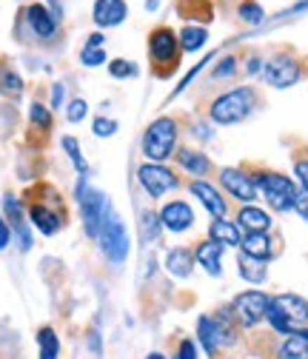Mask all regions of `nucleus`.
I'll return each instance as SVG.
<instances>
[{
	"mask_svg": "<svg viewBox=\"0 0 308 359\" xmlns=\"http://www.w3.org/2000/svg\"><path fill=\"white\" fill-rule=\"evenodd\" d=\"M192 194L200 197V203L206 205V211H208L211 217H217V219H223V217H226V203H223V197H220L208 183H203V180L192 183Z\"/></svg>",
	"mask_w": 308,
	"mask_h": 359,
	"instance_id": "obj_15",
	"label": "nucleus"
},
{
	"mask_svg": "<svg viewBox=\"0 0 308 359\" xmlns=\"http://www.w3.org/2000/svg\"><path fill=\"white\" fill-rule=\"evenodd\" d=\"M178 160H180V165L183 168H189L192 174H206L208 168H211V163H208V157H203V154H197V151H180L178 154Z\"/></svg>",
	"mask_w": 308,
	"mask_h": 359,
	"instance_id": "obj_27",
	"label": "nucleus"
},
{
	"mask_svg": "<svg viewBox=\"0 0 308 359\" xmlns=\"http://www.w3.org/2000/svg\"><path fill=\"white\" fill-rule=\"evenodd\" d=\"M92 131L98 134V137H112V134L117 131V123H114V120H109V117H98V120H95V126H92Z\"/></svg>",
	"mask_w": 308,
	"mask_h": 359,
	"instance_id": "obj_33",
	"label": "nucleus"
},
{
	"mask_svg": "<svg viewBox=\"0 0 308 359\" xmlns=\"http://www.w3.org/2000/svg\"><path fill=\"white\" fill-rule=\"evenodd\" d=\"M29 117H32V123L40 126V128H49V126H52V114H49V109H46V106H40V103H32Z\"/></svg>",
	"mask_w": 308,
	"mask_h": 359,
	"instance_id": "obj_31",
	"label": "nucleus"
},
{
	"mask_svg": "<svg viewBox=\"0 0 308 359\" xmlns=\"http://www.w3.org/2000/svg\"><path fill=\"white\" fill-rule=\"evenodd\" d=\"M248 72H251V74H254V72H260V60H257V57H251V60H248Z\"/></svg>",
	"mask_w": 308,
	"mask_h": 359,
	"instance_id": "obj_45",
	"label": "nucleus"
},
{
	"mask_svg": "<svg viewBox=\"0 0 308 359\" xmlns=\"http://www.w3.org/2000/svg\"><path fill=\"white\" fill-rule=\"evenodd\" d=\"M37 345H40V359H58L60 353V342H58V334L52 328H40L37 334Z\"/></svg>",
	"mask_w": 308,
	"mask_h": 359,
	"instance_id": "obj_24",
	"label": "nucleus"
},
{
	"mask_svg": "<svg viewBox=\"0 0 308 359\" xmlns=\"http://www.w3.org/2000/svg\"><path fill=\"white\" fill-rule=\"evenodd\" d=\"M237 226H243L248 234H266L269 226H272V219H269L266 211H260V208H254V205H246V208L240 211V217H237Z\"/></svg>",
	"mask_w": 308,
	"mask_h": 359,
	"instance_id": "obj_16",
	"label": "nucleus"
},
{
	"mask_svg": "<svg viewBox=\"0 0 308 359\" xmlns=\"http://www.w3.org/2000/svg\"><path fill=\"white\" fill-rule=\"evenodd\" d=\"M77 197H80V208H83V226H86V234L89 237H98L100 234V226H103V217L106 211L112 208V203L95 191V189H86L83 183L77 186Z\"/></svg>",
	"mask_w": 308,
	"mask_h": 359,
	"instance_id": "obj_6",
	"label": "nucleus"
},
{
	"mask_svg": "<svg viewBox=\"0 0 308 359\" xmlns=\"http://www.w3.org/2000/svg\"><path fill=\"white\" fill-rule=\"evenodd\" d=\"M174 140H178V123L171 117H157L143 134V154L152 163H160L171 154Z\"/></svg>",
	"mask_w": 308,
	"mask_h": 359,
	"instance_id": "obj_3",
	"label": "nucleus"
},
{
	"mask_svg": "<svg viewBox=\"0 0 308 359\" xmlns=\"http://www.w3.org/2000/svg\"><path fill=\"white\" fill-rule=\"evenodd\" d=\"M234 72V57H226L223 63H220V69L214 72V77H229Z\"/></svg>",
	"mask_w": 308,
	"mask_h": 359,
	"instance_id": "obj_39",
	"label": "nucleus"
},
{
	"mask_svg": "<svg viewBox=\"0 0 308 359\" xmlns=\"http://www.w3.org/2000/svg\"><path fill=\"white\" fill-rule=\"evenodd\" d=\"M174 359H197V351H194V342H183L180 345V351H178V356H174Z\"/></svg>",
	"mask_w": 308,
	"mask_h": 359,
	"instance_id": "obj_38",
	"label": "nucleus"
},
{
	"mask_svg": "<svg viewBox=\"0 0 308 359\" xmlns=\"http://www.w3.org/2000/svg\"><path fill=\"white\" fill-rule=\"evenodd\" d=\"M280 359H308V328L291 331L280 345Z\"/></svg>",
	"mask_w": 308,
	"mask_h": 359,
	"instance_id": "obj_17",
	"label": "nucleus"
},
{
	"mask_svg": "<svg viewBox=\"0 0 308 359\" xmlns=\"http://www.w3.org/2000/svg\"><path fill=\"white\" fill-rule=\"evenodd\" d=\"M240 274L248 283H262V280H266V268H262V259H254L248 254H240Z\"/></svg>",
	"mask_w": 308,
	"mask_h": 359,
	"instance_id": "obj_25",
	"label": "nucleus"
},
{
	"mask_svg": "<svg viewBox=\"0 0 308 359\" xmlns=\"http://www.w3.org/2000/svg\"><path fill=\"white\" fill-rule=\"evenodd\" d=\"M9 237H12V231H9V226L4 219H0V251H4L6 245H9Z\"/></svg>",
	"mask_w": 308,
	"mask_h": 359,
	"instance_id": "obj_40",
	"label": "nucleus"
},
{
	"mask_svg": "<svg viewBox=\"0 0 308 359\" xmlns=\"http://www.w3.org/2000/svg\"><path fill=\"white\" fill-rule=\"evenodd\" d=\"M32 222H34V226L43 231V234H55L58 229H60V214L58 211H49L46 205H32Z\"/></svg>",
	"mask_w": 308,
	"mask_h": 359,
	"instance_id": "obj_21",
	"label": "nucleus"
},
{
	"mask_svg": "<svg viewBox=\"0 0 308 359\" xmlns=\"http://www.w3.org/2000/svg\"><path fill=\"white\" fill-rule=\"evenodd\" d=\"M192 254L186 251V248H174L171 254H168V259H166V268H168V271L174 274V277H189L192 274Z\"/></svg>",
	"mask_w": 308,
	"mask_h": 359,
	"instance_id": "obj_23",
	"label": "nucleus"
},
{
	"mask_svg": "<svg viewBox=\"0 0 308 359\" xmlns=\"http://www.w3.org/2000/svg\"><path fill=\"white\" fill-rule=\"evenodd\" d=\"M160 222L166 229H171V231H186L192 222H194V214H192V208L186 205V203H168L163 211H160Z\"/></svg>",
	"mask_w": 308,
	"mask_h": 359,
	"instance_id": "obj_13",
	"label": "nucleus"
},
{
	"mask_svg": "<svg viewBox=\"0 0 308 359\" xmlns=\"http://www.w3.org/2000/svg\"><path fill=\"white\" fill-rule=\"evenodd\" d=\"M26 18H29L34 34H40V37H52V34L58 32V20L46 12V6H40V4L29 6V9H26Z\"/></svg>",
	"mask_w": 308,
	"mask_h": 359,
	"instance_id": "obj_18",
	"label": "nucleus"
},
{
	"mask_svg": "<svg viewBox=\"0 0 308 359\" xmlns=\"http://www.w3.org/2000/svg\"><path fill=\"white\" fill-rule=\"evenodd\" d=\"M208 237L214 243H220V245H240L243 243L240 240V229L232 226V222H226V219H214L211 229H208Z\"/></svg>",
	"mask_w": 308,
	"mask_h": 359,
	"instance_id": "obj_20",
	"label": "nucleus"
},
{
	"mask_svg": "<svg viewBox=\"0 0 308 359\" xmlns=\"http://www.w3.org/2000/svg\"><path fill=\"white\" fill-rule=\"evenodd\" d=\"M157 231H160V217L149 211V214L143 217V237L152 240V237H157Z\"/></svg>",
	"mask_w": 308,
	"mask_h": 359,
	"instance_id": "obj_34",
	"label": "nucleus"
},
{
	"mask_svg": "<svg viewBox=\"0 0 308 359\" xmlns=\"http://www.w3.org/2000/svg\"><path fill=\"white\" fill-rule=\"evenodd\" d=\"M240 18L246 20V23H262V18H266V15H262V9H260V4H254V0H246V4L240 6Z\"/></svg>",
	"mask_w": 308,
	"mask_h": 359,
	"instance_id": "obj_30",
	"label": "nucleus"
},
{
	"mask_svg": "<svg viewBox=\"0 0 308 359\" xmlns=\"http://www.w3.org/2000/svg\"><path fill=\"white\" fill-rule=\"evenodd\" d=\"M206 37H208L206 29H200V26H186V29L180 32V46H183L186 52H197V49H203Z\"/></svg>",
	"mask_w": 308,
	"mask_h": 359,
	"instance_id": "obj_26",
	"label": "nucleus"
},
{
	"mask_svg": "<svg viewBox=\"0 0 308 359\" xmlns=\"http://www.w3.org/2000/svg\"><path fill=\"white\" fill-rule=\"evenodd\" d=\"M109 72H112L114 77H135V74H138L135 63H128V60H112V63H109Z\"/></svg>",
	"mask_w": 308,
	"mask_h": 359,
	"instance_id": "obj_32",
	"label": "nucleus"
},
{
	"mask_svg": "<svg viewBox=\"0 0 308 359\" xmlns=\"http://www.w3.org/2000/svg\"><path fill=\"white\" fill-rule=\"evenodd\" d=\"M240 245H243V254H248L254 259H269L272 257V240H269V234H246V240Z\"/></svg>",
	"mask_w": 308,
	"mask_h": 359,
	"instance_id": "obj_22",
	"label": "nucleus"
},
{
	"mask_svg": "<svg viewBox=\"0 0 308 359\" xmlns=\"http://www.w3.org/2000/svg\"><path fill=\"white\" fill-rule=\"evenodd\" d=\"M149 52L154 63H174L178 57V37H174L171 29H157L149 37Z\"/></svg>",
	"mask_w": 308,
	"mask_h": 359,
	"instance_id": "obj_11",
	"label": "nucleus"
},
{
	"mask_svg": "<svg viewBox=\"0 0 308 359\" xmlns=\"http://www.w3.org/2000/svg\"><path fill=\"white\" fill-rule=\"evenodd\" d=\"M294 174H297V180H300L302 191L308 194V160H300V163L294 165Z\"/></svg>",
	"mask_w": 308,
	"mask_h": 359,
	"instance_id": "obj_37",
	"label": "nucleus"
},
{
	"mask_svg": "<svg viewBox=\"0 0 308 359\" xmlns=\"http://www.w3.org/2000/svg\"><path fill=\"white\" fill-rule=\"evenodd\" d=\"M197 334H200V342H203V348H206L208 353H214L220 345H232V342H234L232 328H229L226 323L214 320V317H200Z\"/></svg>",
	"mask_w": 308,
	"mask_h": 359,
	"instance_id": "obj_9",
	"label": "nucleus"
},
{
	"mask_svg": "<svg viewBox=\"0 0 308 359\" xmlns=\"http://www.w3.org/2000/svg\"><path fill=\"white\" fill-rule=\"evenodd\" d=\"M138 177H140V186H143L152 197H163L166 191H171L174 186H178V177H174L166 165H157V163L140 165Z\"/></svg>",
	"mask_w": 308,
	"mask_h": 359,
	"instance_id": "obj_8",
	"label": "nucleus"
},
{
	"mask_svg": "<svg viewBox=\"0 0 308 359\" xmlns=\"http://www.w3.org/2000/svg\"><path fill=\"white\" fill-rule=\"evenodd\" d=\"M254 186H260V191L266 194V200L277 211H288V208L297 205V197H300L297 194V186L291 183L288 177H283V174H260Z\"/></svg>",
	"mask_w": 308,
	"mask_h": 359,
	"instance_id": "obj_5",
	"label": "nucleus"
},
{
	"mask_svg": "<svg viewBox=\"0 0 308 359\" xmlns=\"http://www.w3.org/2000/svg\"><path fill=\"white\" fill-rule=\"evenodd\" d=\"M251 109H254V92L246 86H240V88H232V92H226V95H220L211 103V120L232 126V123H240L243 117H248Z\"/></svg>",
	"mask_w": 308,
	"mask_h": 359,
	"instance_id": "obj_2",
	"label": "nucleus"
},
{
	"mask_svg": "<svg viewBox=\"0 0 308 359\" xmlns=\"http://www.w3.org/2000/svg\"><path fill=\"white\" fill-rule=\"evenodd\" d=\"M103 46V34H89V40H86V49H100Z\"/></svg>",
	"mask_w": 308,
	"mask_h": 359,
	"instance_id": "obj_42",
	"label": "nucleus"
},
{
	"mask_svg": "<svg viewBox=\"0 0 308 359\" xmlns=\"http://www.w3.org/2000/svg\"><path fill=\"white\" fill-rule=\"evenodd\" d=\"M20 88H23V83L15 72H9V69L0 72V92L4 95H20Z\"/></svg>",
	"mask_w": 308,
	"mask_h": 359,
	"instance_id": "obj_28",
	"label": "nucleus"
},
{
	"mask_svg": "<svg viewBox=\"0 0 308 359\" xmlns=\"http://www.w3.org/2000/svg\"><path fill=\"white\" fill-rule=\"evenodd\" d=\"M126 20V4L123 0H98L95 4V23L98 26H120Z\"/></svg>",
	"mask_w": 308,
	"mask_h": 359,
	"instance_id": "obj_14",
	"label": "nucleus"
},
{
	"mask_svg": "<svg viewBox=\"0 0 308 359\" xmlns=\"http://www.w3.org/2000/svg\"><path fill=\"white\" fill-rule=\"evenodd\" d=\"M220 254H223V245L208 240V243H200V248H197L194 257H197V262L206 268L211 277H220Z\"/></svg>",
	"mask_w": 308,
	"mask_h": 359,
	"instance_id": "obj_19",
	"label": "nucleus"
},
{
	"mask_svg": "<svg viewBox=\"0 0 308 359\" xmlns=\"http://www.w3.org/2000/svg\"><path fill=\"white\" fill-rule=\"evenodd\" d=\"M146 359H163V353H149Z\"/></svg>",
	"mask_w": 308,
	"mask_h": 359,
	"instance_id": "obj_46",
	"label": "nucleus"
},
{
	"mask_svg": "<svg viewBox=\"0 0 308 359\" xmlns=\"http://www.w3.org/2000/svg\"><path fill=\"white\" fill-rule=\"evenodd\" d=\"M63 149L69 151V157H72V163H74V168L80 174H89V168H86V163H83V154H80V146H77L74 137H63Z\"/></svg>",
	"mask_w": 308,
	"mask_h": 359,
	"instance_id": "obj_29",
	"label": "nucleus"
},
{
	"mask_svg": "<svg viewBox=\"0 0 308 359\" xmlns=\"http://www.w3.org/2000/svg\"><path fill=\"white\" fill-rule=\"evenodd\" d=\"M294 208H297V211H300V214H302V217L308 219V194H300V197H297V205H294Z\"/></svg>",
	"mask_w": 308,
	"mask_h": 359,
	"instance_id": "obj_41",
	"label": "nucleus"
},
{
	"mask_svg": "<svg viewBox=\"0 0 308 359\" xmlns=\"http://www.w3.org/2000/svg\"><path fill=\"white\" fill-rule=\"evenodd\" d=\"M98 240L103 243V251H106V257H109L112 262H123V259H126V254H128V234H126L123 219L114 214V208L106 211Z\"/></svg>",
	"mask_w": 308,
	"mask_h": 359,
	"instance_id": "obj_4",
	"label": "nucleus"
},
{
	"mask_svg": "<svg viewBox=\"0 0 308 359\" xmlns=\"http://www.w3.org/2000/svg\"><path fill=\"white\" fill-rule=\"evenodd\" d=\"M92 348H95V353H100V337H98V331H92Z\"/></svg>",
	"mask_w": 308,
	"mask_h": 359,
	"instance_id": "obj_44",
	"label": "nucleus"
},
{
	"mask_svg": "<svg viewBox=\"0 0 308 359\" xmlns=\"http://www.w3.org/2000/svg\"><path fill=\"white\" fill-rule=\"evenodd\" d=\"M266 320L272 323L274 331L280 334H291V331H300L305 323H308V302L300 299L297 294H280L269 302V313Z\"/></svg>",
	"mask_w": 308,
	"mask_h": 359,
	"instance_id": "obj_1",
	"label": "nucleus"
},
{
	"mask_svg": "<svg viewBox=\"0 0 308 359\" xmlns=\"http://www.w3.org/2000/svg\"><path fill=\"white\" fill-rule=\"evenodd\" d=\"M266 80H269V86H274V88H288V86H294V83L300 80V66H297V60H291L288 55L272 57V60L266 63Z\"/></svg>",
	"mask_w": 308,
	"mask_h": 359,
	"instance_id": "obj_10",
	"label": "nucleus"
},
{
	"mask_svg": "<svg viewBox=\"0 0 308 359\" xmlns=\"http://www.w3.org/2000/svg\"><path fill=\"white\" fill-rule=\"evenodd\" d=\"M86 111H89L86 100H74V103L69 106V120H72V123H80V120L86 117Z\"/></svg>",
	"mask_w": 308,
	"mask_h": 359,
	"instance_id": "obj_36",
	"label": "nucleus"
},
{
	"mask_svg": "<svg viewBox=\"0 0 308 359\" xmlns=\"http://www.w3.org/2000/svg\"><path fill=\"white\" fill-rule=\"evenodd\" d=\"M83 63L86 66H103L106 63V55H103V49H83Z\"/></svg>",
	"mask_w": 308,
	"mask_h": 359,
	"instance_id": "obj_35",
	"label": "nucleus"
},
{
	"mask_svg": "<svg viewBox=\"0 0 308 359\" xmlns=\"http://www.w3.org/2000/svg\"><path fill=\"white\" fill-rule=\"evenodd\" d=\"M269 297L266 294H260V291H246V294H240L237 299H234V305H232V311H234V317L246 325V328H251V325H257L262 317L269 313Z\"/></svg>",
	"mask_w": 308,
	"mask_h": 359,
	"instance_id": "obj_7",
	"label": "nucleus"
},
{
	"mask_svg": "<svg viewBox=\"0 0 308 359\" xmlns=\"http://www.w3.org/2000/svg\"><path fill=\"white\" fill-rule=\"evenodd\" d=\"M60 103H63V86H55V88H52V106L58 109Z\"/></svg>",
	"mask_w": 308,
	"mask_h": 359,
	"instance_id": "obj_43",
	"label": "nucleus"
},
{
	"mask_svg": "<svg viewBox=\"0 0 308 359\" xmlns=\"http://www.w3.org/2000/svg\"><path fill=\"white\" fill-rule=\"evenodd\" d=\"M220 180H223V186L243 203H251L257 197V186H254V180L246 177L243 171L237 168H223V174H220Z\"/></svg>",
	"mask_w": 308,
	"mask_h": 359,
	"instance_id": "obj_12",
	"label": "nucleus"
}]
</instances>
